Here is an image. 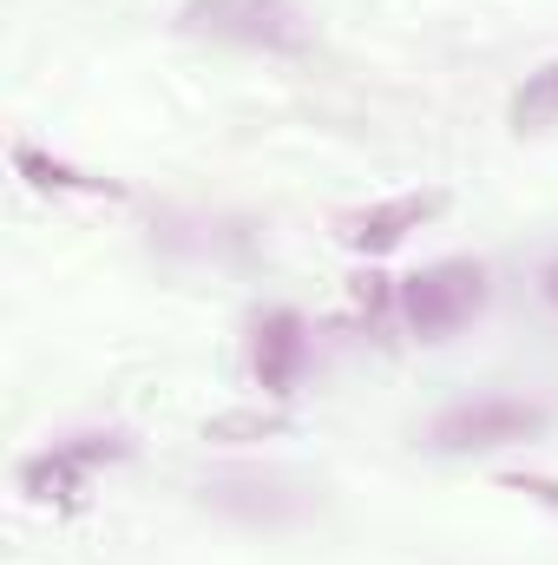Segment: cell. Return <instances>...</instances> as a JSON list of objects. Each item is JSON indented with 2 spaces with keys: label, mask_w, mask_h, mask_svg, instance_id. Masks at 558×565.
Here are the masks:
<instances>
[{
  "label": "cell",
  "mask_w": 558,
  "mask_h": 565,
  "mask_svg": "<svg viewBox=\"0 0 558 565\" xmlns=\"http://www.w3.org/2000/svg\"><path fill=\"white\" fill-rule=\"evenodd\" d=\"M533 434H546V408L513 402V395H480V402L433 415L427 447L433 454H500V447H526Z\"/></svg>",
  "instance_id": "cell-4"
},
{
  "label": "cell",
  "mask_w": 558,
  "mask_h": 565,
  "mask_svg": "<svg viewBox=\"0 0 558 565\" xmlns=\"http://www.w3.org/2000/svg\"><path fill=\"white\" fill-rule=\"evenodd\" d=\"M13 171L40 191V198H86V204H126V184L119 178H99V171H79L53 151H40L33 139L13 145Z\"/></svg>",
  "instance_id": "cell-7"
},
{
  "label": "cell",
  "mask_w": 558,
  "mask_h": 565,
  "mask_svg": "<svg viewBox=\"0 0 558 565\" xmlns=\"http://www.w3.org/2000/svg\"><path fill=\"white\" fill-rule=\"evenodd\" d=\"M539 296H546V302L558 309V257L546 264V270H539Z\"/></svg>",
  "instance_id": "cell-9"
},
{
  "label": "cell",
  "mask_w": 558,
  "mask_h": 565,
  "mask_svg": "<svg viewBox=\"0 0 558 565\" xmlns=\"http://www.w3.org/2000/svg\"><path fill=\"white\" fill-rule=\"evenodd\" d=\"M506 119H513V132H552L558 126V60H546L539 73H526V86L513 93Z\"/></svg>",
  "instance_id": "cell-8"
},
{
  "label": "cell",
  "mask_w": 558,
  "mask_h": 565,
  "mask_svg": "<svg viewBox=\"0 0 558 565\" xmlns=\"http://www.w3.org/2000/svg\"><path fill=\"white\" fill-rule=\"evenodd\" d=\"M486 309V264L480 257H440L415 277L395 282V322L415 342H453L460 329H473Z\"/></svg>",
  "instance_id": "cell-2"
},
{
  "label": "cell",
  "mask_w": 558,
  "mask_h": 565,
  "mask_svg": "<svg viewBox=\"0 0 558 565\" xmlns=\"http://www.w3.org/2000/svg\"><path fill=\"white\" fill-rule=\"evenodd\" d=\"M309 362H315V335L296 309H264L250 322V382L264 388V402H289Z\"/></svg>",
  "instance_id": "cell-6"
},
{
  "label": "cell",
  "mask_w": 558,
  "mask_h": 565,
  "mask_svg": "<svg viewBox=\"0 0 558 565\" xmlns=\"http://www.w3.org/2000/svg\"><path fill=\"white\" fill-rule=\"evenodd\" d=\"M132 454V440L119 427H86V434H60L46 447H33L20 460V493L26 507H46V513H86L93 507V487L106 467H119Z\"/></svg>",
  "instance_id": "cell-1"
},
{
  "label": "cell",
  "mask_w": 558,
  "mask_h": 565,
  "mask_svg": "<svg viewBox=\"0 0 558 565\" xmlns=\"http://www.w3.org/2000/svg\"><path fill=\"white\" fill-rule=\"evenodd\" d=\"M178 33L244 46V53H302L309 46V20L296 0H184Z\"/></svg>",
  "instance_id": "cell-3"
},
{
  "label": "cell",
  "mask_w": 558,
  "mask_h": 565,
  "mask_svg": "<svg viewBox=\"0 0 558 565\" xmlns=\"http://www.w3.org/2000/svg\"><path fill=\"white\" fill-rule=\"evenodd\" d=\"M447 211V191H395V198H375L362 211H342L335 217V244L348 257H395L415 231H427L433 217Z\"/></svg>",
  "instance_id": "cell-5"
}]
</instances>
